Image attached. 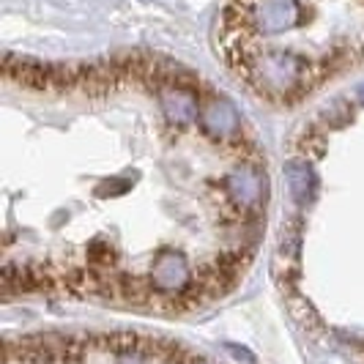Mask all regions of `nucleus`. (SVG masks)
<instances>
[{
	"label": "nucleus",
	"mask_w": 364,
	"mask_h": 364,
	"mask_svg": "<svg viewBox=\"0 0 364 364\" xmlns=\"http://www.w3.org/2000/svg\"><path fill=\"white\" fill-rule=\"evenodd\" d=\"M6 288L181 312L252 266L269 211L263 151L236 105L178 63L19 69Z\"/></svg>",
	"instance_id": "obj_1"
},
{
	"label": "nucleus",
	"mask_w": 364,
	"mask_h": 364,
	"mask_svg": "<svg viewBox=\"0 0 364 364\" xmlns=\"http://www.w3.org/2000/svg\"><path fill=\"white\" fill-rule=\"evenodd\" d=\"M219 50L255 96L291 105L364 66V0H228Z\"/></svg>",
	"instance_id": "obj_2"
}]
</instances>
